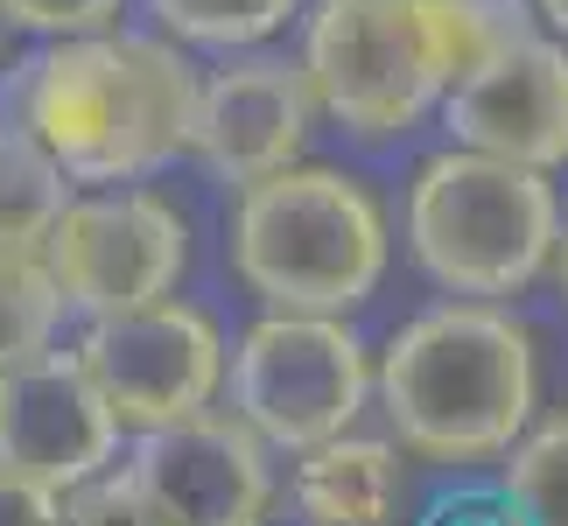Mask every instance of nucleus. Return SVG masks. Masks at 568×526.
<instances>
[{
    "mask_svg": "<svg viewBox=\"0 0 568 526\" xmlns=\"http://www.w3.org/2000/svg\"><path fill=\"white\" fill-rule=\"evenodd\" d=\"M204 78L148 36H63L21 84V120L71 169V183H134L176 162L196 134Z\"/></svg>",
    "mask_w": 568,
    "mask_h": 526,
    "instance_id": "1",
    "label": "nucleus"
},
{
    "mask_svg": "<svg viewBox=\"0 0 568 526\" xmlns=\"http://www.w3.org/2000/svg\"><path fill=\"white\" fill-rule=\"evenodd\" d=\"M534 344L485 302L414 316L379 358V401L393 435L435 464H477L513 449L534 422Z\"/></svg>",
    "mask_w": 568,
    "mask_h": 526,
    "instance_id": "2",
    "label": "nucleus"
},
{
    "mask_svg": "<svg viewBox=\"0 0 568 526\" xmlns=\"http://www.w3.org/2000/svg\"><path fill=\"white\" fill-rule=\"evenodd\" d=\"M232 260L274 310L344 316L386 274V218L352 175L288 162L239 190Z\"/></svg>",
    "mask_w": 568,
    "mask_h": 526,
    "instance_id": "3",
    "label": "nucleus"
},
{
    "mask_svg": "<svg viewBox=\"0 0 568 526\" xmlns=\"http://www.w3.org/2000/svg\"><path fill=\"white\" fill-rule=\"evenodd\" d=\"M302 71L331 120L386 141L449 99V84L477 71V50L449 0H316Z\"/></svg>",
    "mask_w": 568,
    "mask_h": 526,
    "instance_id": "4",
    "label": "nucleus"
},
{
    "mask_svg": "<svg viewBox=\"0 0 568 526\" xmlns=\"http://www.w3.org/2000/svg\"><path fill=\"white\" fill-rule=\"evenodd\" d=\"M548 169L449 148L407 190V246L456 295H513L555 260L561 211L540 183Z\"/></svg>",
    "mask_w": 568,
    "mask_h": 526,
    "instance_id": "5",
    "label": "nucleus"
},
{
    "mask_svg": "<svg viewBox=\"0 0 568 526\" xmlns=\"http://www.w3.org/2000/svg\"><path fill=\"white\" fill-rule=\"evenodd\" d=\"M373 365L337 316L274 310L232 351V407L267 449H316L358 422Z\"/></svg>",
    "mask_w": 568,
    "mask_h": 526,
    "instance_id": "6",
    "label": "nucleus"
},
{
    "mask_svg": "<svg viewBox=\"0 0 568 526\" xmlns=\"http://www.w3.org/2000/svg\"><path fill=\"white\" fill-rule=\"evenodd\" d=\"M78 358L99 380L105 407L120 414V428L190 422V414H204L217 401V380H225V344H217L211 316L176 295L120 310V316H92Z\"/></svg>",
    "mask_w": 568,
    "mask_h": 526,
    "instance_id": "7",
    "label": "nucleus"
},
{
    "mask_svg": "<svg viewBox=\"0 0 568 526\" xmlns=\"http://www.w3.org/2000/svg\"><path fill=\"white\" fill-rule=\"evenodd\" d=\"M50 267L63 302L84 316H120L141 302H162L183 274V218L155 190H99L71 196V211L50 232Z\"/></svg>",
    "mask_w": 568,
    "mask_h": 526,
    "instance_id": "8",
    "label": "nucleus"
},
{
    "mask_svg": "<svg viewBox=\"0 0 568 526\" xmlns=\"http://www.w3.org/2000/svg\"><path fill=\"white\" fill-rule=\"evenodd\" d=\"M126 477L155 498L176 526H260L274 498V471H267V443L225 414H190L169 428H141Z\"/></svg>",
    "mask_w": 568,
    "mask_h": 526,
    "instance_id": "9",
    "label": "nucleus"
},
{
    "mask_svg": "<svg viewBox=\"0 0 568 526\" xmlns=\"http://www.w3.org/2000/svg\"><path fill=\"white\" fill-rule=\"evenodd\" d=\"M120 414L105 407L99 380L71 351H42L29 365L0 372V464L42 477L57 492H78L113 464Z\"/></svg>",
    "mask_w": 568,
    "mask_h": 526,
    "instance_id": "10",
    "label": "nucleus"
},
{
    "mask_svg": "<svg viewBox=\"0 0 568 526\" xmlns=\"http://www.w3.org/2000/svg\"><path fill=\"white\" fill-rule=\"evenodd\" d=\"M316 84L288 57H239L204 78L196 92V134L190 148L211 162L217 183H260V175L288 169L310 141Z\"/></svg>",
    "mask_w": 568,
    "mask_h": 526,
    "instance_id": "11",
    "label": "nucleus"
},
{
    "mask_svg": "<svg viewBox=\"0 0 568 526\" xmlns=\"http://www.w3.org/2000/svg\"><path fill=\"white\" fill-rule=\"evenodd\" d=\"M449 127L464 148L555 169L568 162V50L540 36L506 42L449 84Z\"/></svg>",
    "mask_w": 568,
    "mask_h": 526,
    "instance_id": "12",
    "label": "nucleus"
},
{
    "mask_svg": "<svg viewBox=\"0 0 568 526\" xmlns=\"http://www.w3.org/2000/svg\"><path fill=\"white\" fill-rule=\"evenodd\" d=\"M400 498V456L373 435H331V443L302 449L295 464V506L310 526H386Z\"/></svg>",
    "mask_w": 568,
    "mask_h": 526,
    "instance_id": "13",
    "label": "nucleus"
},
{
    "mask_svg": "<svg viewBox=\"0 0 568 526\" xmlns=\"http://www.w3.org/2000/svg\"><path fill=\"white\" fill-rule=\"evenodd\" d=\"M71 211V169H63L29 120H0V246H50L57 218Z\"/></svg>",
    "mask_w": 568,
    "mask_h": 526,
    "instance_id": "14",
    "label": "nucleus"
},
{
    "mask_svg": "<svg viewBox=\"0 0 568 526\" xmlns=\"http://www.w3.org/2000/svg\"><path fill=\"white\" fill-rule=\"evenodd\" d=\"M63 281L50 267V253L36 246H0V372L8 365H29L57 344V323H63Z\"/></svg>",
    "mask_w": 568,
    "mask_h": 526,
    "instance_id": "15",
    "label": "nucleus"
},
{
    "mask_svg": "<svg viewBox=\"0 0 568 526\" xmlns=\"http://www.w3.org/2000/svg\"><path fill=\"white\" fill-rule=\"evenodd\" d=\"M506 492L527 513V526H568V414H555V422H540L534 435L513 443Z\"/></svg>",
    "mask_w": 568,
    "mask_h": 526,
    "instance_id": "16",
    "label": "nucleus"
},
{
    "mask_svg": "<svg viewBox=\"0 0 568 526\" xmlns=\"http://www.w3.org/2000/svg\"><path fill=\"white\" fill-rule=\"evenodd\" d=\"M176 36L211 42V50H239V42H260L288 21L302 0H148Z\"/></svg>",
    "mask_w": 568,
    "mask_h": 526,
    "instance_id": "17",
    "label": "nucleus"
},
{
    "mask_svg": "<svg viewBox=\"0 0 568 526\" xmlns=\"http://www.w3.org/2000/svg\"><path fill=\"white\" fill-rule=\"evenodd\" d=\"M63 526H176V519L120 471V477H92V485L63 498Z\"/></svg>",
    "mask_w": 568,
    "mask_h": 526,
    "instance_id": "18",
    "label": "nucleus"
},
{
    "mask_svg": "<svg viewBox=\"0 0 568 526\" xmlns=\"http://www.w3.org/2000/svg\"><path fill=\"white\" fill-rule=\"evenodd\" d=\"M449 14L464 21V36H470L477 63L498 57V50H506V42H519V36H534L527 0H449Z\"/></svg>",
    "mask_w": 568,
    "mask_h": 526,
    "instance_id": "19",
    "label": "nucleus"
},
{
    "mask_svg": "<svg viewBox=\"0 0 568 526\" xmlns=\"http://www.w3.org/2000/svg\"><path fill=\"white\" fill-rule=\"evenodd\" d=\"M0 14L42 36H92L120 14V0H0Z\"/></svg>",
    "mask_w": 568,
    "mask_h": 526,
    "instance_id": "20",
    "label": "nucleus"
},
{
    "mask_svg": "<svg viewBox=\"0 0 568 526\" xmlns=\"http://www.w3.org/2000/svg\"><path fill=\"white\" fill-rule=\"evenodd\" d=\"M0 526H63V492L0 464Z\"/></svg>",
    "mask_w": 568,
    "mask_h": 526,
    "instance_id": "21",
    "label": "nucleus"
},
{
    "mask_svg": "<svg viewBox=\"0 0 568 526\" xmlns=\"http://www.w3.org/2000/svg\"><path fill=\"white\" fill-rule=\"evenodd\" d=\"M428 526H527V513L513 506V492H456L428 513Z\"/></svg>",
    "mask_w": 568,
    "mask_h": 526,
    "instance_id": "22",
    "label": "nucleus"
},
{
    "mask_svg": "<svg viewBox=\"0 0 568 526\" xmlns=\"http://www.w3.org/2000/svg\"><path fill=\"white\" fill-rule=\"evenodd\" d=\"M540 14H548V21H555V29L568 36V0H540Z\"/></svg>",
    "mask_w": 568,
    "mask_h": 526,
    "instance_id": "23",
    "label": "nucleus"
},
{
    "mask_svg": "<svg viewBox=\"0 0 568 526\" xmlns=\"http://www.w3.org/2000/svg\"><path fill=\"white\" fill-rule=\"evenodd\" d=\"M555 260H561V295H568V225H561V246H555Z\"/></svg>",
    "mask_w": 568,
    "mask_h": 526,
    "instance_id": "24",
    "label": "nucleus"
},
{
    "mask_svg": "<svg viewBox=\"0 0 568 526\" xmlns=\"http://www.w3.org/2000/svg\"><path fill=\"white\" fill-rule=\"evenodd\" d=\"M0 21H8V14H0Z\"/></svg>",
    "mask_w": 568,
    "mask_h": 526,
    "instance_id": "25",
    "label": "nucleus"
}]
</instances>
